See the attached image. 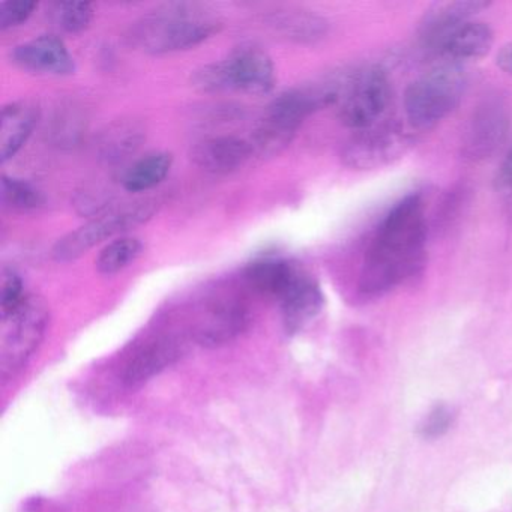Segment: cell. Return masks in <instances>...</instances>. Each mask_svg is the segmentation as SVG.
Listing matches in <instances>:
<instances>
[{
	"mask_svg": "<svg viewBox=\"0 0 512 512\" xmlns=\"http://www.w3.org/2000/svg\"><path fill=\"white\" fill-rule=\"evenodd\" d=\"M323 304L325 296L319 283L304 269L295 284L280 299L284 328L290 334L301 331L322 311Z\"/></svg>",
	"mask_w": 512,
	"mask_h": 512,
	"instance_id": "obj_16",
	"label": "cell"
},
{
	"mask_svg": "<svg viewBox=\"0 0 512 512\" xmlns=\"http://www.w3.org/2000/svg\"><path fill=\"white\" fill-rule=\"evenodd\" d=\"M275 68L259 47H241L229 58L206 65L193 74V85L203 92L236 91L265 97L275 88Z\"/></svg>",
	"mask_w": 512,
	"mask_h": 512,
	"instance_id": "obj_4",
	"label": "cell"
},
{
	"mask_svg": "<svg viewBox=\"0 0 512 512\" xmlns=\"http://www.w3.org/2000/svg\"><path fill=\"white\" fill-rule=\"evenodd\" d=\"M454 424V413L449 407L436 406L427 416L421 425V434L425 439H437L448 433L449 428Z\"/></svg>",
	"mask_w": 512,
	"mask_h": 512,
	"instance_id": "obj_28",
	"label": "cell"
},
{
	"mask_svg": "<svg viewBox=\"0 0 512 512\" xmlns=\"http://www.w3.org/2000/svg\"><path fill=\"white\" fill-rule=\"evenodd\" d=\"M253 154V146L247 140L218 136L196 143L191 149V160L212 175H229L241 169Z\"/></svg>",
	"mask_w": 512,
	"mask_h": 512,
	"instance_id": "obj_15",
	"label": "cell"
},
{
	"mask_svg": "<svg viewBox=\"0 0 512 512\" xmlns=\"http://www.w3.org/2000/svg\"><path fill=\"white\" fill-rule=\"evenodd\" d=\"M143 244L134 236H121L110 242L97 259V269L103 275H115L136 262Z\"/></svg>",
	"mask_w": 512,
	"mask_h": 512,
	"instance_id": "obj_22",
	"label": "cell"
},
{
	"mask_svg": "<svg viewBox=\"0 0 512 512\" xmlns=\"http://www.w3.org/2000/svg\"><path fill=\"white\" fill-rule=\"evenodd\" d=\"M511 113L499 95H490L478 104L467 122L463 136V155L469 161L493 157L508 137Z\"/></svg>",
	"mask_w": 512,
	"mask_h": 512,
	"instance_id": "obj_9",
	"label": "cell"
},
{
	"mask_svg": "<svg viewBox=\"0 0 512 512\" xmlns=\"http://www.w3.org/2000/svg\"><path fill=\"white\" fill-rule=\"evenodd\" d=\"M220 26L217 16L202 5L170 4L136 23L131 40L149 55H167L200 46Z\"/></svg>",
	"mask_w": 512,
	"mask_h": 512,
	"instance_id": "obj_2",
	"label": "cell"
},
{
	"mask_svg": "<svg viewBox=\"0 0 512 512\" xmlns=\"http://www.w3.org/2000/svg\"><path fill=\"white\" fill-rule=\"evenodd\" d=\"M142 140V131L131 125H121L106 134V139L101 143V154L107 161H119L136 151Z\"/></svg>",
	"mask_w": 512,
	"mask_h": 512,
	"instance_id": "obj_24",
	"label": "cell"
},
{
	"mask_svg": "<svg viewBox=\"0 0 512 512\" xmlns=\"http://www.w3.org/2000/svg\"><path fill=\"white\" fill-rule=\"evenodd\" d=\"M488 8L490 4L484 0H454L431 5L419 23V44L425 52L430 53L448 32L470 22Z\"/></svg>",
	"mask_w": 512,
	"mask_h": 512,
	"instance_id": "obj_12",
	"label": "cell"
},
{
	"mask_svg": "<svg viewBox=\"0 0 512 512\" xmlns=\"http://www.w3.org/2000/svg\"><path fill=\"white\" fill-rule=\"evenodd\" d=\"M155 211L157 206L149 200L122 206V208L109 209L92 218L79 229L62 236L53 247V259L59 263L74 262L107 239L122 235L127 230L151 220Z\"/></svg>",
	"mask_w": 512,
	"mask_h": 512,
	"instance_id": "obj_7",
	"label": "cell"
},
{
	"mask_svg": "<svg viewBox=\"0 0 512 512\" xmlns=\"http://www.w3.org/2000/svg\"><path fill=\"white\" fill-rule=\"evenodd\" d=\"M2 203L11 211H37L46 205V197L25 179L4 176L2 178Z\"/></svg>",
	"mask_w": 512,
	"mask_h": 512,
	"instance_id": "obj_23",
	"label": "cell"
},
{
	"mask_svg": "<svg viewBox=\"0 0 512 512\" xmlns=\"http://www.w3.org/2000/svg\"><path fill=\"white\" fill-rule=\"evenodd\" d=\"M415 137L395 121H383L368 130L353 133L341 152V160L353 170L388 166L407 154Z\"/></svg>",
	"mask_w": 512,
	"mask_h": 512,
	"instance_id": "obj_8",
	"label": "cell"
},
{
	"mask_svg": "<svg viewBox=\"0 0 512 512\" xmlns=\"http://www.w3.org/2000/svg\"><path fill=\"white\" fill-rule=\"evenodd\" d=\"M40 109L31 100L14 101L2 109L0 118V157L7 163L19 154L34 133Z\"/></svg>",
	"mask_w": 512,
	"mask_h": 512,
	"instance_id": "obj_18",
	"label": "cell"
},
{
	"mask_svg": "<svg viewBox=\"0 0 512 512\" xmlns=\"http://www.w3.org/2000/svg\"><path fill=\"white\" fill-rule=\"evenodd\" d=\"M173 166V157L167 152H154L133 164L124 176L128 193H143L160 185Z\"/></svg>",
	"mask_w": 512,
	"mask_h": 512,
	"instance_id": "obj_21",
	"label": "cell"
},
{
	"mask_svg": "<svg viewBox=\"0 0 512 512\" xmlns=\"http://www.w3.org/2000/svg\"><path fill=\"white\" fill-rule=\"evenodd\" d=\"M182 343L172 335H160L137 347L124 365L122 380L134 388L160 373L181 356Z\"/></svg>",
	"mask_w": 512,
	"mask_h": 512,
	"instance_id": "obj_13",
	"label": "cell"
},
{
	"mask_svg": "<svg viewBox=\"0 0 512 512\" xmlns=\"http://www.w3.org/2000/svg\"><path fill=\"white\" fill-rule=\"evenodd\" d=\"M427 214L421 194L398 200L374 230L359 275L365 296L397 289L424 268L427 254Z\"/></svg>",
	"mask_w": 512,
	"mask_h": 512,
	"instance_id": "obj_1",
	"label": "cell"
},
{
	"mask_svg": "<svg viewBox=\"0 0 512 512\" xmlns=\"http://www.w3.org/2000/svg\"><path fill=\"white\" fill-rule=\"evenodd\" d=\"M56 22L68 34H80L94 20V5L89 2H61L55 7Z\"/></svg>",
	"mask_w": 512,
	"mask_h": 512,
	"instance_id": "obj_25",
	"label": "cell"
},
{
	"mask_svg": "<svg viewBox=\"0 0 512 512\" xmlns=\"http://www.w3.org/2000/svg\"><path fill=\"white\" fill-rule=\"evenodd\" d=\"M299 127L284 121V119L272 116L271 113H263L262 119L257 124L251 137L253 151L263 157H274L283 152L295 139Z\"/></svg>",
	"mask_w": 512,
	"mask_h": 512,
	"instance_id": "obj_20",
	"label": "cell"
},
{
	"mask_svg": "<svg viewBox=\"0 0 512 512\" xmlns=\"http://www.w3.org/2000/svg\"><path fill=\"white\" fill-rule=\"evenodd\" d=\"M496 64L503 73L508 74V76H512V43L505 44V46L499 50V53H497Z\"/></svg>",
	"mask_w": 512,
	"mask_h": 512,
	"instance_id": "obj_30",
	"label": "cell"
},
{
	"mask_svg": "<svg viewBox=\"0 0 512 512\" xmlns=\"http://www.w3.org/2000/svg\"><path fill=\"white\" fill-rule=\"evenodd\" d=\"M37 2L31 0H17V2H4L0 7V29L8 31V29L22 26L23 23L31 19L32 14L37 10Z\"/></svg>",
	"mask_w": 512,
	"mask_h": 512,
	"instance_id": "obj_27",
	"label": "cell"
},
{
	"mask_svg": "<svg viewBox=\"0 0 512 512\" xmlns=\"http://www.w3.org/2000/svg\"><path fill=\"white\" fill-rule=\"evenodd\" d=\"M250 323L247 307L238 299H221L209 305L196 328L194 340L202 346H221L241 335Z\"/></svg>",
	"mask_w": 512,
	"mask_h": 512,
	"instance_id": "obj_11",
	"label": "cell"
},
{
	"mask_svg": "<svg viewBox=\"0 0 512 512\" xmlns=\"http://www.w3.org/2000/svg\"><path fill=\"white\" fill-rule=\"evenodd\" d=\"M467 74L461 65L442 62L410 83L404 113L412 130L428 131L445 121L463 100Z\"/></svg>",
	"mask_w": 512,
	"mask_h": 512,
	"instance_id": "obj_3",
	"label": "cell"
},
{
	"mask_svg": "<svg viewBox=\"0 0 512 512\" xmlns=\"http://www.w3.org/2000/svg\"><path fill=\"white\" fill-rule=\"evenodd\" d=\"M392 89L383 68H362L340 82L338 118L353 133L368 130L385 121L391 104Z\"/></svg>",
	"mask_w": 512,
	"mask_h": 512,
	"instance_id": "obj_6",
	"label": "cell"
},
{
	"mask_svg": "<svg viewBox=\"0 0 512 512\" xmlns=\"http://www.w3.org/2000/svg\"><path fill=\"white\" fill-rule=\"evenodd\" d=\"M50 310L41 296L29 295L10 316L2 317L0 370L5 382L28 364L46 335Z\"/></svg>",
	"mask_w": 512,
	"mask_h": 512,
	"instance_id": "obj_5",
	"label": "cell"
},
{
	"mask_svg": "<svg viewBox=\"0 0 512 512\" xmlns=\"http://www.w3.org/2000/svg\"><path fill=\"white\" fill-rule=\"evenodd\" d=\"M496 188L502 194H512V148L500 164L496 175Z\"/></svg>",
	"mask_w": 512,
	"mask_h": 512,
	"instance_id": "obj_29",
	"label": "cell"
},
{
	"mask_svg": "<svg viewBox=\"0 0 512 512\" xmlns=\"http://www.w3.org/2000/svg\"><path fill=\"white\" fill-rule=\"evenodd\" d=\"M25 299V284H23L19 272L5 268L2 272V298H0L2 317L14 313Z\"/></svg>",
	"mask_w": 512,
	"mask_h": 512,
	"instance_id": "obj_26",
	"label": "cell"
},
{
	"mask_svg": "<svg viewBox=\"0 0 512 512\" xmlns=\"http://www.w3.org/2000/svg\"><path fill=\"white\" fill-rule=\"evenodd\" d=\"M11 61L25 73L37 76L67 77L76 71L73 56L55 35H40L14 47Z\"/></svg>",
	"mask_w": 512,
	"mask_h": 512,
	"instance_id": "obj_10",
	"label": "cell"
},
{
	"mask_svg": "<svg viewBox=\"0 0 512 512\" xmlns=\"http://www.w3.org/2000/svg\"><path fill=\"white\" fill-rule=\"evenodd\" d=\"M494 44V32L490 26L476 20L458 26L448 32L430 55L437 56L443 62L461 65V62L478 61L490 53Z\"/></svg>",
	"mask_w": 512,
	"mask_h": 512,
	"instance_id": "obj_14",
	"label": "cell"
},
{
	"mask_svg": "<svg viewBox=\"0 0 512 512\" xmlns=\"http://www.w3.org/2000/svg\"><path fill=\"white\" fill-rule=\"evenodd\" d=\"M302 272L304 268L292 260L262 257L245 266L244 278L251 289L280 301Z\"/></svg>",
	"mask_w": 512,
	"mask_h": 512,
	"instance_id": "obj_17",
	"label": "cell"
},
{
	"mask_svg": "<svg viewBox=\"0 0 512 512\" xmlns=\"http://www.w3.org/2000/svg\"><path fill=\"white\" fill-rule=\"evenodd\" d=\"M266 22L286 40L298 44L319 43L329 31V23L323 17L305 10L275 11L266 17Z\"/></svg>",
	"mask_w": 512,
	"mask_h": 512,
	"instance_id": "obj_19",
	"label": "cell"
}]
</instances>
